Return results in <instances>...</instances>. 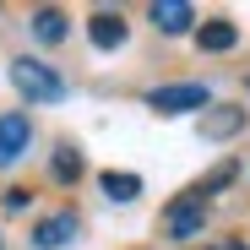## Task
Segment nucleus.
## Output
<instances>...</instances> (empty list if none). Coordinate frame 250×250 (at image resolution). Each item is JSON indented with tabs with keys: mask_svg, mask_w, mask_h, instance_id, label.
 <instances>
[{
	"mask_svg": "<svg viewBox=\"0 0 250 250\" xmlns=\"http://www.w3.org/2000/svg\"><path fill=\"white\" fill-rule=\"evenodd\" d=\"M11 87H17L27 104H60V98H65L60 71L44 65V60H33V55H17V60H11Z\"/></svg>",
	"mask_w": 250,
	"mask_h": 250,
	"instance_id": "obj_1",
	"label": "nucleus"
},
{
	"mask_svg": "<svg viewBox=\"0 0 250 250\" xmlns=\"http://www.w3.org/2000/svg\"><path fill=\"white\" fill-rule=\"evenodd\" d=\"M152 114H190V109H212V93L207 82H169V87H152L147 93Z\"/></svg>",
	"mask_w": 250,
	"mask_h": 250,
	"instance_id": "obj_2",
	"label": "nucleus"
},
{
	"mask_svg": "<svg viewBox=\"0 0 250 250\" xmlns=\"http://www.w3.org/2000/svg\"><path fill=\"white\" fill-rule=\"evenodd\" d=\"M201 229H207V201H196L190 190L174 196L169 212H163V234H169V239H196Z\"/></svg>",
	"mask_w": 250,
	"mask_h": 250,
	"instance_id": "obj_3",
	"label": "nucleus"
},
{
	"mask_svg": "<svg viewBox=\"0 0 250 250\" xmlns=\"http://www.w3.org/2000/svg\"><path fill=\"white\" fill-rule=\"evenodd\" d=\"M71 239H82V212H49L33 223V250H65Z\"/></svg>",
	"mask_w": 250,
	"mask_h": 250,
	"instance_id": "obj_4",
	"label": "nucleus"
},
{
	"mask_svg": "<svg viewBox=\"0 0 250 250\" xmlns=\"http://www.w3.org/2000/svg\"><path fill=\"white\" fill-rule=\"evenodd\" d=\"M27 142H33V120H27L22 109L0 114V169H11V163L27 152Z\"/></svg>",
	"mask_w": 250,
	"mask_h": 250,
	"instance_id": "obj_5",
	"label": "nucleus"
},
{
	"mask_svg": "<svg viewBox=\"0 0 250 250\" xmlns=\"http://www.w3.org/2000/svg\"><path fill=\"white\" fill-rule=\"evenodd\" d=\"M245 120H250V114H245L239 104H218V109H207V114H201L196 131H201L207 142H229V136H239V131H245Z\"/></svg>",
	"mask_w": 250,
	"mask_h": 250,
	"instance_id": "obj_6",
	"label": "nucleus"
},
{
	"mask_svg": "<svg viewBox=\"0 0 250 250\" xmlns=\"http://www.w3.org/2000/svg\"><path fill=\"white\" fill-rule=\"evenodd\" d=\"M147 17H152L158 33H190L196 27V6H190V0H152Z\"/></svg>",
	"mask_w": 250,
	"mask_h": 250,
	"instance_id": "obj_7",
	"label": "nucleus"
},
{
	"mask_svg": "<svg viewBox=\"0 0 250 250\" xmlns=\"http://www.w3.org/2000/svg\"><path fill=\"white\" fill-rule=\"evenodd\" d=\"M125 33H131V27H125L120 11H93V17H87V38H93V49H120Z\"/></svg>",
	"mask_w": 250,
	"mask_h": 250,
	"instance_id": "obj_8",
	"label": "nucleus"
},
{
	"mask_svg": "<svg viewBox=\"0 0 250 250\" xmlns=\"http://www.w3.org/2000/svg\"><path fill=\"white\" fill-rule=\"evenodd\" d=\"M196 44H201L207 55H223V49L239 44V27H234L229 17H212V22H201V27H196Z\"/></svg>",
	"mask_w": 250,
	"mask_h": 250,
	"instance_id": "obj_9",
	"label": "nucleus"
},
{
	"mask_svg": "<svg viewBox=\"0 0 250 250\" xmlns=\"http://www.w3.org/2000/svg\"><path fill=\"white\" fill-rule=\"evenodd\" d=\"M27 27H33V38H38V44H60V38L71 33V22H65V11H60V6H38Z\"/></svg>",
	"mask_w": 250,
	"mask_h": 250,
	"instance_id": "obj_10",
	"label": "nucleus"
},
{
	"mask_svg": "<svg viewBox=\"0 0 250 250\" xmlns=\"http://www.w3.org/2000/svg\"><path fill=\"white\" fill-rule=\"evenodd\" d=\"M98 190L109 201H136L142 196V174H125V169H104L98 174Z\"/></svg>",
	"mask_w": 250,
	"mask_h": 250,
	"instance_id": "obj_11",
	"label": "nucleus"
},
{
	"mask_svg": "<svg viewBox=\"0 0 250 250\" xmlns=\"http://www.w3.org/2000/svg\"><path fill=\"white\" fill-rule=\"evenodd\" d=\"M49 174H55V185H76V180H82V152H76V147H60V152L49 158Z\"/></svg>",
	"mask_w": 250,
	"mask_h": 250,
	"instance_id": "obj_12",
	"label": "nucleus"
},
{
	"mask_svg": "<svg viewBox=\"0 0 250 250\" xmlns=\"http://www.w3.org/2000/svg\"><path fill=\"white\" fill-rule=\"evenodd\" d=\"M234 174H239V169H234V163L223 158V163H218V169L207 174L201 185H190V196H196V201H207V196H212V190H223V185H234Z\"/></svg>",
	"mask_w": 250,
	"mask_h": 250,
	"instance_id": "obj_13",
	"label": "nucleus"
},
{
	"mask_svg": "<svg viewBox=\"0 0 250 250\" xmlns=\"http://www.w3.org/2000/svg\"><path fill=\"white\" fill-rule=\"evenodd\" d=\"M27 207H33V190L11 185V190H6V212H27Z\"/></svg>",
	"mask_w": 250,
	"mask_h": 250,
	"instance_id": "obj_14",
	"label": "nucleus"
},
{
	"mask_svg": "<svg viewBox=\"0 0 250 250\" xmlns=\"http://www.w3.org/2000/svg\"><path fill=\"white\" fill-rule=\"evenodd\" d=\"M229 250H250V245H229Z\"/></svg>",
	"mask_w": 250,
	"mask_h": 250,
	"instance_id": "obj_15",
	"label": "nucleus"
},
{
	"mask_svg": "<svg viewBox=\"0 0 250 250\" xmlns=\"http://www.w3.org/2000/svg\"><path fill=\"white\" fill-rule=\"evenodd\" d=\"M0 250H6V239H0Z\"/></svg>",
	"mask_w": 250,
	"mask_h": 250,
	"instance_id": "obj_16",
	"label": "nucleus"
}]
</instances>
